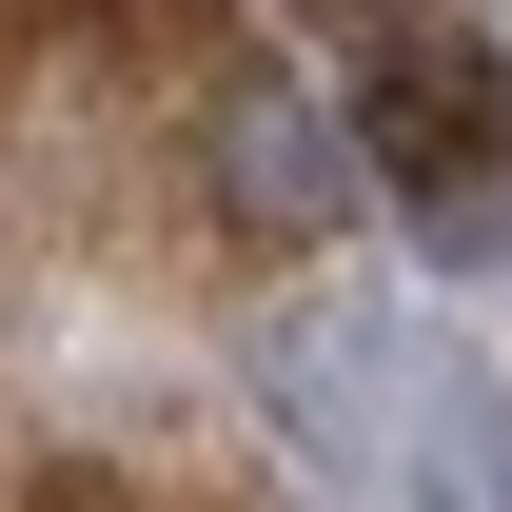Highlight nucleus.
I'll list each match as a JSON object with an SVG mask.
<instances>
[{
  "label": "nucleus",
  "instance_id": "nucleus-1",
  "mask_svg": "<svg viewBox=\"0 0 512 512\" xmlns=\"http://www.w3.org/2000/svg\"><path fill=\"white\" fill-rule=\"evenodd\" d=\"M197 178H217V217L237 237H276V256H316V237H355V119H316L296 79H217V119H197Z\"/></svg>",
  "mask_w": 512,
  "mask_h": 512
},
{
  "label": "nucleus",
  "instance_id": "nucleus-2",
  "mask_svg": "<svg viewBox=\"0 0 512 512\" xmlns=\"http://www.w3.org/2000/svg\"><path fill=\"white\" fill-rule=\"evenodd\" d=\"M355 158L414 178V197H493V178H512V79H493V40H414V60H375Z\"/></svg>",
  "mask_w": 512,
  "mask_h": 512
},
{
  "label": "nucleus",
  "instance_id": "nucleus-3",
  "mask_svg": "<svg viewBox=\"0 0 512 512\" xmlns=\"http://www.w3.org/2000/svg\"><path fill=\"white\" fill-rule=\"evenodd\" d=\"M375 355H394V316H375V296H316V316H276V355H256L276 434L316 453V473H375Z\"/></svg>",
  "mask_w": 512,
  "mask_h": 512
},
{
  "label": "nucleus",
  "instance_id": "nucleus-4",
  "mask_svg": "<svg viewBox=\"0 0 512 512\" xmlns=\"http://www.w3.org/2000/svg\"><path fill=\"white\" fill-rule=\"evenodd\" d=\"M316 40H375V60H414V40H453V0H296Z\"/></svg>",
  "mask_w": 512,
  "mask_h": 512
},
{
  "label": "nucleus",
  "instance_id": "nucleus-5",
  "mask_svg": "<svg viewBox=\"0 0 512 512\" xmlns=\"http://www.w3.org/2000/svg\"><path fill=\"white\" fill-rule=\"evenodd\" d=\"M473 473H493V512H512V375L473 394Z\"/></svg>",
  "mask_w": 512,
  "mask_h": 512
},
{
  "label": "nucleus",
  "instance_id": "nucleus-6",
  "mask_svg": "<svg viewBox=\"0 0 512 512\" xmlns=\"http://www.w3.org/2000/svg\"><path fill=\"white\" fill-rule=\"evenodd\" d=\"M0 20H60V0H0Z\"/></svg>",
  "mask_w": 512,
  "mask_h": 512
}]
</instances>
